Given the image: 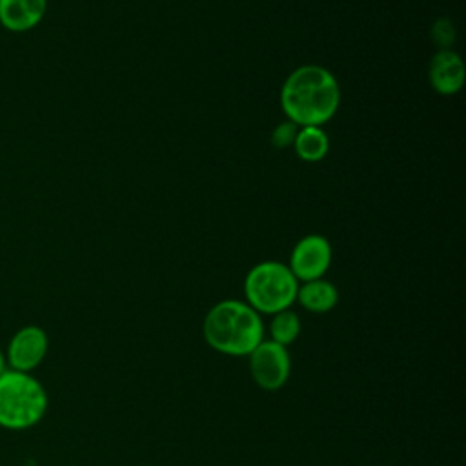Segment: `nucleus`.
Segmentation results:
<instances>
[{"label":"nucleus","instance_id":"5","mask_svg":"<svg viewBox=\"0 0 466 466\" xmlns=\"http://www.w3.org/2000/svg\"><path fill=\"white\" fill-rule=\"evenodd\" d=\"M248 357L251 377L262 390L275 391L288 382L291 359L286 346H280L269 339L260 340Z\"/></svg>","mask_w":466,"mask_h":466},{"label":"nucleus","instance_id":"13","mask_svg":"<svg viewBox=\"0 0 466 466\" xmlns=\"http://www.w3.org/2000/svg\"><path fill=\"white\" fill-rule=\"evenodd\" d=\"M431 40L441 47V49H450V46L455 40V27L450 20L439 18L431 25Z\"/></svg>","mask_w":466,"mask_h":466},{"label":"nucleus","instance_id":"12","mask_svg":"<svg viewBox=\"0 0 466 466\" xmlns=\"http://www.w3.org/2000/svg\"><path fill=\"white\" fill-rule=\"evenodd\" d=\"M269 335H271L269 340L288 348L300 335V319H299V315L295 311H291L289 308L275 313L271 317V322H269Z\"/></svg>","mask_w":466,"mask_h":466},{"label":"nucleus","instance_id":"8","mask_svg":"<svg viewBox=\"0 0 466 466\" xmlns=\"http://www.w3.org/2000/svg\"><path fill=\"white\" fill-rule=\"evenodd\" d=\"M464 62L451 49H439L428 67V78L431 87L444 96L455 95L464 86Z\"/></svg>","mask_w":466,"mask_h":466},{"label":"nucleus","instance_id":"9","mask_svg":"<svg viewBox=\"0 0 466 466\" xmlns=\"http://www.w3.org/2000/svg\"><path fill=\"white\" fill-rule=\"evenodd\" d=\"M47 11V0H0V25L11 33L35 29Z\"/></svg>","mask_w":466,"mask_h":466},{"label":"nucleus","instance_id":"7","mask_svg":"<svg viewBox=\"0 0 466 466\" xmlns=\"http://www.w3.org/2000/svg\"><path fill=\"white\" fill-rule=\"evenodd\" d=\"M331 264V246L322 235H306L291 249L288 268L297 280L322 279Z\"/></svg>","mask_w":466,"mask_h":466},{"label":"nucleus","instance_id":"4","mask_svg":"<svg viewBox=\"0 0 466 466\" xmlns=\"http://www.w3.org/2000/svg\"><path fill=\"white\" fill-rule=\"evenodd\" d=\"M299 280L291 269L275 260L255 264L244 279L246 304L257 313L275 315L282 309L291 308L297 299Z\"/></svg>","mask_w":466,"mask_h":466},{"label":"nucleus","instance_id":"1","mask_svg":"<svg viewBox=\"0 0 466 466\" xmlns=\"http://www.w3.org/2000/svg\"><path fill=\"white\" fill-rule=\"evenodd\" d=\"M340 87L322 66L306 64L293 69L282 84L280 106L289 122L299 127L326 124L339 109Z\"/></svg>","mask_w":466,"mask_h":466},{"label":"nucleus","instance_id":"14","mask_svg":"<svg viewBox=\"0 0 466 466\" xmlns=\"http://www.w3.org/2000/svg\"><path fill=\"white\" fill-rule=\"evenodd\" d=\"M299 126H295L293 122L286 120L282 124H279L273 131H271V144L277 149H284L288 146H293V140L297 137Z\"/></svg>","mask_w":466,"mask_h":466},{"label":"nucleus","instance_id":"2","mask_svg":"<svg viewBox=\"0 0 466 466\" xmlns=\"http://www.w3.org/2000/svg\"><path fill=\"white\" fill-rule=\"evenodd\" d=\"M204 339L218 353L248 357L264 340L260 313L235 299L217 302L204 319Z\"/></svg>","mask_w":466,"mask_h":466},{"label":"nucleus","instance_id":"3","mask_svg":"<svg viewBox=\"0 0 466 466\" xmlns=\"http://www.w3.org/2000/svg\"><path fill=\"white\" fill-rule=\"evenodd\" d=\"M47 406V391L33 373L7 368L0 375V428L29 430L44 419Z\"/></svg>","mask_w":466,"mask_h":466},{"label":"nucleus","instance_id":"11","mask_svg":"<svg viewBox=\"0 0 466 466\" xmlns=\"http://www.w3.org/2000/svg\"><path fill=\"white\" fill-rule=\"evenodd\" d=\"M295 153L304 162H319L329 151V138L320 126L299 127L293 140Z\"/></svg>","mask_w":466,"mask_h":466},{"label":"nucleus","instance_id":"15","mask_svg":"<svg viewBox=\"0 0 466 466\" xmlns=\"http://www.w3.org/2000/svg\"><path fill=\"white\" fill-rule=\"evenodd\" d=\"M5 370H7V360H5V353H4V350L0 348V375H2Z\"/></svg>","mask_w":466,"mask_h":466},{"label":"nucleus","instance_id":"10","mask_svg":"<svg viewBox=\"0 0 466 466\" xmlns=\"http://www.w3.org/2000/svg\"><path fill=\"white\" fill-rule=\"evenodd\" d=\"M295 300L311 313H326L337 306L339 291L329 280L315 279L299 284Z\"/></svg>","mask_w":466,"mask_h":466},{"label":"nucleus","instance_id":"6","mask_svg":"<svg viewBox=\"0 0 466 466\" xmlns=\"http://www.w3.org/2000/svg\"><path fill=\"white\" fill-rule=\"evenodd\" d=\"M47 350V333L35 324L24 326L13 333V337L7 342V350L4 351L7 368L24 373H33V370H36L46 359Z\"/></svg>","mask_w":466,"mask_h":466}]
</instances>
